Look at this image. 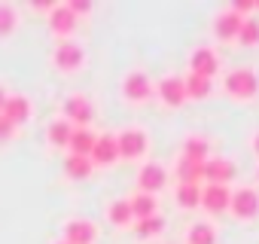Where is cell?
Segmentation results:
<instances>
[{
	"instance_id": "obj_1",
	"label": "cell",
	"mask_w": 259,
	"mask_h": 244,
	"mask_svg": "<svg viewBox=\"0 0 259 244\" xmlns=\"http://www.w3.org/2000/svg\"><path fill=\"white\" fill-rule=\"evenodd\" d=\"M226 92L235 95V98H256V92H259V76H256V70H250V67H235V70L226 76Z\"/></svg>"
},
{
	"instance_id": "obj_2",
	"label": "cell",
	"mask_w": 259,
	"mask_h": 244,
	"mask_svg": "<svg viewBox=\"0 0 259 244\" xmlns=\"http://www.w3.org/2000/svg\"><path fill=\"white\" fill-rule=\"evenodd\" d=\"M229 208H232V214L235 217H241V220H253L256 214H259V192L256 189H235L232 192V198H229Z\"/></svg>"
},
{
	"instance_id": "obj_3",
	"label": "cell",
	"mask_w": 259,
	"mask_h": 244,
	"mask_svg": "<svg viewBox=\"0 0 259 244\" xmlns=\"http://www.w3.org/2000/svg\"><path fill=\"white\" fill-rule=\"evenodd\" d=\"M147 132H141V129H125L119 138H116V147H119V156H125V159H138V156H144V150H147Z\"/></svg>"
},
{
	"instance_id": "obj_4",
	"label": "cell",
	"mask_w": 259,
	"mask_h": 244,
	"mask_svg": "<svg viewBox=\"0 0 259 244\" xmlns=\"http://www.w3.org/2000/svg\"><path fill=\"white\" fill-rule=\"evenodd\" d=\"M150 92H153V83H150V76H147V73H141V70L128 73V76H125V83H122V95H125L128 101H135V104L147 101V98H150Z\"/></svg>"
},
{
	"instance_id": "obj_5",
	"label": "cell",
	"mask_w": 259,
	"mask_h": 244,
	"mask_svg": "<svg viewBox=\"0 0 259 244\" xmlns=\"http://www.w3.org/2000/svg\"><path fill=\"white\" fill-rule=\"evenodd\" d=\"M229 198H232V189L229 186H217V183L201 186V208L210 211V214H223L229 208Z\"/></svg>"
},
{
	"instance_id": "obj_6",
	"label": "cell",
	"mask_w": 259,
	"mask_h": 244,
	"mask_svg": "<svg viewBox=\"0 0 259 244\" xmlns=\"http://www.w3.org/2000/svg\"><path fill=\"white\" fill-rule=\"evenodd\" d=\"M138 183H141V192H147V195H156L165 183H168V171L162 168V165H156V162H150V165H144L141 168V174H138Z\"/></svg>"
},
{
	"instance_id": "obj_7",
	"label": "cell",
	"mask_w": 259,
	"mask_h": 244,
	"mask_svg": "<svg viewBox=\"0 0 259 244\" xmlns=\"http://www.w3.org/2000/svg\"><path fill=\"white\" fill-rule=\"evenodd\" d=\"M64 119L70 122H76L79 129H85V122H92V104H89V98H82V95H70L67 101H64Z\"/></svg>"
},
{
	"instance_id": "obj_8",
	"label": "cell",
	"mask_w": 259,
	"mask_h": 244,
	"mask_svg": "<svg viewBox=\"0 0 259 244\" xmlns=\"http://www.w3.org/2000/svg\"><path fill=\"white\" fill-rule=\"evenodd\" d=\"M82 49L76 46V43H70V40H64V43H58L55 46V55H52V61H55V67L58 70H76L79 64H82Z\"/></svg>"
},
{
	"instance_id": "obj_9",
	"label": "cell",
	"mask_w": 259,
	"mask_h": 244,
	"mask_svg": "<svg viewBox=\"0 0 259 244\" xmlns=\"http://www.w3.org/2000/svg\"><path fill=\"white\" fill-rule=\"evenodd\" d=\"M189 67H192V73H198V76H204V79H210L213 73H217V67H220V61H217V55H213V49H207V46H198L192 55H189Z\"/></svg>"
},
{
	"instance_id": "obj_10",
	"label": "cell",
	"mask_w": 259,
	"mask_h": 244,
	"mask_svg": "<svg viewBox=\"0 0 259 244\" xmlns=\"http://www.w3.org/2000/svg\"><path fill=\"white\" fill-rule=\"evenodd\" d=\"M235 174H238V171H235V162H229V159H207V162H204V180H207V183L226 186Z\"/></svg>"
},
{
	"instance_id": "obj_11",
	"label": "cell",
	"mask_w": 259,
	"mask_h": 244,
	"mask_svg": "<svg viewBox=\"0 0 259 244\" xmlns=\"http://www.w3.org/2000/svg\"><path fill=\"white\" fill-rule=\"evenodd\" d=\"M159 98H162L168 107H180V104L186 101V86H183V79H180V76H165V79L159 83Z\"/></svg>"
},
{
	"instance_id": "obj_12",
	"label": "cell",
	"mask_w": 259,
	"mask_h": 244,
	"mask_svg": "<svg viewBox=\"0 0 259 244\" xmlns=\"http://www.w3.org/2000/svg\"><path fill=\"white\" fill-rule=\"evenodd\" d=\"M98 235V229L89 223V220H70L64 226V241L67 244H92Z\"/></svg>"
},
{
	"instance_id": "obj_13",
	"label": "cell",
	"mask_w": 259,
	"mask_h": 244,
	"mask_svg": "<svg viewBox=\"0 0 259 244\" xmlns=\"http://www.w3.org/2000/svg\"><path fill=\"white\" fill-rule=\"evenodd\" d=\"M73 28H76V16L70 13V7H67V4H64V7H52V13H49V31L67 37Z\"/></svg>"
},
{
	"instance_id": "obj_14",
	"label": "cell",
	"mask_w": 259,
	"mask_h": 244,
	"mask_svg": "<svg viewBox=\"0 0 259 244\" xmlns=\"http://www.w3.org/2000/svg\"><path fill=\"white\" fill-rule=\"evenodd\" d=\"M92 162H98V165H110V162H116L119 159V147H116V138L113 135H101L98 141H95V147H92V156H89Z\"/></svg>"
},
{
	"instance_id": "obj_15",
	"label": "cell",
	"mask_w": 259,
	"mask_h": 244,
	"mask_svg": "<svg viewBox=\"0 0 259 244\" xmlns=\"http://www.w3.org/2000/svg\"><path fill=\"white\" fill-rule=\"evenodd\" d=\"M95 141H98V135L95 132H89V129H73L70 132V141H67V147H70V156H92V147H95Z\"/></svg>"
},
{
	"instance_id": "obj_16",
	"label": "cell",
	"mask_w": 259,
	"mask_h": 244,
	"mask_svg": "<svg viewBox=\"0 0 259 244\" xmlns=\"http://www.w3.org/2000/svg\"><path fill=\"white\" fill-rule=\"evenodd\" d=\"M4 116L13 122V126H19V122H25L31 116V101L25 95H10L7 104H4Z\"/></svg>"
},
{
	"instance_id": "obj_17",
	"label": "cell",
	"mask_w": 259,
	"mask_h": 244,
	"mask_svg": "<svg viewBox=\"0 0 259 244\" xmlns=\"http://www.w3.org/2000/svg\"><path fill=\"white\" fill-rule=\"evenodd\" d=\"M238 28H241V16H235L232 10L220 13L217 22H213V31H217L220 40H235V37H238Z\"/></svg>"
},
{
	"instance_id": "obj_18",
	"label": "cell",
	"mask_w": 259,
	"mask_h": 244,
	"mask_svg": "<svg viewBox=\"0 0 259 244\" xmlns=\"http://www.w3.org/2000/svg\"><path fill=\"white\" fill-rule=\"evenodd\" d=\"M174 174H177V180H180V183H198V180L204 177V162H195V159L180 156V162H177Z\"/></svg>"
},
{
	"instance_id": "obj_19",
	"label": "cell",
	"mask_w": 259,
	"mask_h": 244,
	"mask_svg": "<svg viewBox=\"0 0 259 244\" xmlns=\"http://www.w3.org/2000/svg\"><path fill=\"white\" fill-rule=\"evenodd\" d=\"M183 86H186V98H195V101H204V98H210V79H204V76H198V73H189L186 79H183Z\"/></svg>"
},
{
	"instance_id": "obj_20",
	"label": "cell",
	"mask_w": 259,
	"mask_h": 244,
	"mask_svg": "<svg viewBox=\"0 0 259 244\" xmlns=\"http://www.w3.org/2000/svg\"><path fill=\"white\" fill-rule=\"evenodd\" d=\"M107 217H110V223L113 226H128L135 220V214H132V205H128L125 198H116V201H110V208H107Z\"/></svg>"
},
{
	"instance_id": "obj_21",
	"label": "cell",
	"mask_w": 259,
	"mask_h": 244,
	"mask_svg": "<svg viewBox=\"0 0 259 244\" xmlns=\"http://www.w3.org/2000/svg\"><path fill=\"white\" fill-rule=\"evenodd\" d=\"M128 205H132L135 220H147V217H153V214H156V195H147V192H138Z\"/></svg>"
},
{
	"instance_id": "obj_22",
	"label": "cell",
	"mask_w": 259,
	"mask_h": 244,
	"mask_svg": "<svg viewBox=\"0 0 259 244\" xmlns=\"http://www.w3.org/2000/svg\"><path fill=\"white\" fill-rule=\"evenodd\" d=\"M64 171H67V177L82 180V177H89V174H92V159H85V156H67Z\"/></svg>"
},
{
	"instance_id": "obj_23",
	"label": "cell",
	"mask_w": 259,
	"mask_h": 244,
	"mask_svg": "<svg viewBox=\"0 0 259 244\" xmlns=\"http://www.w3.org/2000/svg\"><path fill=\"white\" fill-rule=\"evenodd\" d=\"M177 201H180V208H198L201 205V186L198 183H180L177 186Z\"/></svg>"
},
{
	"instance_id": "obj_24",
	"label": "cell",
	"mask_w": 259,
	"mask_h": 244,
	"mask_svg": "<svg viewBox=\"0 0 259 244\" xmlns=\"http://www.w3.org/2000/svg\"><path fill=\"white\" fill-rule=\"evenodd\" d=\"M70 132H73V126H70L67 119H55L52 126H49V141H52V147H67Z\"/></svg>"
},
{
	"instance_id": "obj_25",
	"label": "cell",
	"mask_w": 259,
	"mask_h": 244,
	"mask_svg": "<svg viewBox=\"0 0 259 244\" xmlns=\"http://www.w3.org/2000/svg\"><path fill=\"white\" fill-rule=\"evenodd\" d=\"M135 232H138L141 238H153V235L165 232V217L153 214V217H147V220H138V223H135Z\"/></svg>"
},
{
	"instance_id": "obj_26",
	"label": "cell",
	"mask_w": 259,
	"mask_h": 244,
	"mask_svg": "<svg viewBox=\"0 0 259 244\" xmlns=\"http://www.w3.org/2000/svg\"><path fill=\"white\" fill-rule=\"evenodd\" d=\"M207 141L204 138H186V144H183V156L186 159H195V162H207Z\"/></svg>"
},
{
	"instance_id": "obj_27",
	"label": "cell",
	"mask_w": 259,
	"mask_h": 244,
	"mask_svg": "<svg viewBox=\"0 0 259 244\" xmlns=\"http://www.w3.org/2000/svg\"><path fill=\"white\" fill-rule=\"evenodd\" d=\"M244 46H256L259 43V19H241V28H238V37Z\"/></svg>"
},
{
	"instance_id": "obj_28",
	"label": "cell",
	"mask_w": 259,
	"mask_h": 244,
	"mask_svg": "<svg viewBox=\"0 0 259 244\" xmlns=\"http://www.w3.org/2000/svg\"><path fill=\"white\" fill-rule=\"evenodd\" d=\"M213 226L210 223H195L189 229V244H213Z\"/></svg>"
},
{
	"instance_id": "obj_29",
	"label": "cell",
	"mask_w": 259,
	"mask_h": 244,
	"mask_svg": "<svg viewBox=\"0 0 259 244\" xmlns=\"http://www.w3.org/2000/svg\"><path fill=\"white\" fill-rule=\"evenodd\" d=\"M16 10L10 4H0V37H10L16 31Z\"/></svg>"
},
{
	"instance_id": "obj_30",
	"label": "cell",
	"mask_w": 259,
	"mask_h": 244,
	"mask_svg": "<svg viewBox=\"0 0 259 244\" xmlns=\"http://www.w3.org/2000/svg\"><path fill=\"white\" fill-rule=\"evenodd\" d=\"M13 132H16V126H13V122L4 116V113H0V141H7V138H13Z\"/></svg>"
},
{
	"instance_id": "obj_31",
	"label": "cell",
	"mask_w": 259,
	"mask_h": 244,
	"mask_svg": "<svg viewBox=\"0 0 259 244\" xmlns=\"http://www.w3.org/2000/svg\"><path fill=\"white\" fill-rule=\"evenodd\" d=\"M250 10H256V7H253V0H235V4H232V13H235V16L250 13Z\"/></svg>"
},
{
	"instance_id": "obj_32",
	"label": "cell",
	"mask_w": 259,
	"mask_h": 244,
	"mask_svg": "<svg viewBox=\"0 0 259 244\" xmlns=\"http://www.w3.org/2000/svg\"><path fill=\"white\" fill-rule=\"evenodd\" d=\"M67 7H70V13H73V16H79V13H89V10H92L89 0H70Z\"/></svg>"
},
{
	"instance_id": "obj_33",
	"label": "cell",
	"mask_w": 259,
	"mask_h": 244,
	"mask_svg": "<svg viewBox=\"0 0 259 244\" xmlns=\"http://www.w3.org/2000/svg\"><path fill=\"white\" fill-rule=\"evenodd\" d=\"M7 98H10V92L0 86V113H4V104H7Z\"/></svg>"
},
{
	"instance_id": "obj_34",
	"label": "cell",
	"mask_w": 259,
	"mask_h": 244,
	"mask_svg": "<svg viewBox=\"0 0 259 244\" xmlns=\"http://www.w3.org/2000/svg\"><path fill=\"white\" fill-rule=\"evenodd\" d=\"M253 150H256V153H259V132H256V135H253Z\"/></svg>"
},
{
	"instance_id": "obj_35",
	"label": "cell",
	"mask_w": 259,
	"mask_h": 244,
	"mask_svg": "<svg viewBox=\"0 0 259 244\" xmlns=\"http://www.w3.org/2000/svg\"><path fill=\"white\" fill-rule=\"evenodd\" d=\"M58 244H67V241H58Z\"/></svg>"
},
{
	"instance_id": "obj_36",
	"label": "cell",
	"mask_w": 259,
	"mask_h": 244,
	"mask_svg": "<svg viewBox=\"0 0 259 244\" xmlns=\"http://www.w3.org/2000/svg\"><path fill=\"white\" fill-rule=\"evenodd\" d=\"M256 177H259V171H256Z\"/></svg>"
}]
</instances>
